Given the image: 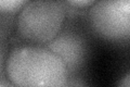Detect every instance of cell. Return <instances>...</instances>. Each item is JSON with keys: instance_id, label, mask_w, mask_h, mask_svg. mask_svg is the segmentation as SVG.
<instances>
[{"instance_id": "1", "label": "cell", "mask_w": 130, "mask_h": 87, "mask_svg": "<svg viewBox=\"0 0 130 87\" xmlns=\"http://www.w3.org/2000/svg\"><path fill=\"white\" fill-rule=\"evenodd\" d=\"M6 76L16 87H64L68 72L62 59L44 46L22 45L6 60Z\"/></svg>"}, {"instance_id": "2", "label": "cell", "mask_w": 130, "mask_h": 87, "mask_svg": "<svg viewBox=\"0 0 130 87\" xmlns=\"http://www.w3.org/2000/svg\"><path fill=\"white\" fill-rule=\"evenodd\" d=\"M65 19L66 7L62 1H27L16 16V32L26 45L46 46L62 30Z\"/></svg>"}, {"instance_id": "3", "label": "cell", "mask_w": 130, "mask_h": 87, "mask_svg": "<svg viewBox=\"0 0 130 87\" xmlns=\"http://www.w3.org/2000/svg\"><path fill=\"white\" fill-rule=\"evenodd\" d=\"M89 23L100 38L123 43L130 36L129 0H99L89 8Z\"/></svg>"}, {"instance_id": "4", "label": "cell", "mask_w": 130, "mask_h": 87, "mask_svg": "<svg viewBox=\"0 0 130 87\" xmlns=\"http://www.w3.org/2000/svg\"><path fill=\"white\" fill-rule=\"evenodd\" d=\"M44 47L62 59L68 74L79 73L89 55V43L85 34L71 25L62 27L59 34Z\"/></svg>"}, {"instance_id": "5", "label": "cell", "mask_w": 130, "mask_h": 87, "mask_svg": "<svg viewBox=\"0 0 130 87\" xmlns=\"http://www.w3.org/2000/svg\"><path fill=\"white\" fill-rule=\"evenodd\" d=\"M15 14H9L0 11V37L5 39L11 33L12 27L14 26L16 21Z\"/></svg>"}, {"instance_id": "6", "label": "cell", "mask_w": 130, "mask_h": 87, "mask_svg": "<svg viewBox=\"0 0 130 87\" xmlns=\"http://www.w3.org/2000/svg\"><path fill=\"white\" fill-rule=\"evenodd\" d=\"M26 2L27 1L25 0H0V11L18 15L20 10Z\"/></svg>"}, {"instance_id": "7", "label": "cell", "mask_w": 130, "mask_h": 87, "mask_svg": "<svg viewBox=\"0 0 130 87\" xmlns=\"http://www.w3.org/2000/svg\"><path fill=\"white\" fill-rule=\"evenodd\" d=\"M64 87H90L83 75H80L79 73L76 74H68L67 81L65 83Z\"/></svg>"}, {"instance_id": "8", "label": "cell", "mask_w": 130, "mask_h": 87, "mask_svg": "<svg viewBox=\"0 0 130 87\" xmlns=\"http://www.w3.org/2000/svg\"><path fill=\"white\" fill-rule=\"evenodd\" d=\"M6 44L3 38L0 37V77H5L6 73Z\"/></svg>"}, {"instance_id": "9", "label": "cell", "mask_w": 130, "mask_h": 87, "mask_svg": "<svg viewBox=\"0 0 130 87\" xmlns=\"http://www.w3.org/2000/svg\"><path fill=\"white\" fill-rule=\"evenodd\" d=\"M67 6H71L76 9H84V8H88L92 6L94 1L93 0H70V1H65Z\"/></svg>"}, {"instance_id": "10", "label": "cell", "mask_w": 130, "mask_h": 87, "mask_svg": "<svg viewBox=\"0 0 130 87\" xmlns=\"http://www.w3.org/2000/svg\"><path fill=\"white\" fill-rule=\"evenodd\" d=\"M116 87H130V74L128 72L119 80Z\"/></svg>"}, {"instance_id": "11", "label": "cell", "mask_w": 130, "mask_h": 87, "mask_svg": "<svg viewBox=\"0 0 130 87\" xmlns=\"http://www.w3.org/2000/svg\"><path fill=\"white\" fill-rule=\"evenodd\" d=\"M0 87H16L13 83L6 77H0Z\"/></svg>"}]
</instances>
